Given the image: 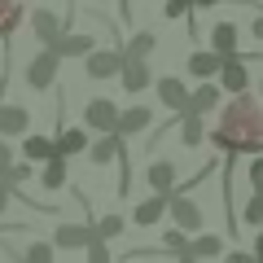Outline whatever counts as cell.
Masks as SVG:
<instances>
[{
    "label": "cell",
    "instance_id": "1",
    "mask_svg": "<svg viewBox=\"0 0 263 263\" xmlns=\"http://www.w3.org/2000/svg\"><path fill=\"white\" fill-rule=\"evenodd\" d=\"M211 145L224 154H263V105L246 92H233L224 119L211 132Z\"/></svg>",
    "mask_w": 263,
    "mask_h": 263
},
{
    "label": "cell",
    "instance_id": "2",
    "mask_svg": "<svg viewBox=\"0 0 263 263\" xmlns=\"http://www.w3.org/2000/svg\"><path fill=\"white\" fill-rule=\"evenodd\" d=\"M57 70H62V57L53 53V48L44 44V53H35L27 62V70H22V79H27L31 92H48V88L57 84Z\"/></svg>",
    "mask_w": 263,
    "mask_h": 263
},
{
    "label": "cell",
    "instance_id": "3",
    "mask_svg": "<svg viewBox=\"0 0 263 263\" xmlns=\"http://www.w3.org/2000/svg\"><path fill=\"white\" fill-rule=\"evenodd\" d=\"M171 193V189H167ZM167 215H171V224L176 228H184V233H197V228L206 224V215H202V206H197L189 193H171L167 197Z\"/></svg>",
    "mask_w": 263,
    "mask_h": 263
},
{
    "label": "cell",
    "instance_id": "4",
    "mask_svg": "<svg viewBox=\"0 0 263 263\" xmlns=\"http://www.w3.org/2000/svg\"><path fill=\"white\" fill-rule=\"evenodd\" d=\"M88 79H114L119 75V66H123V48H88Z\"/></svg>",
    "mask_w": 263,
    "mask_h": 263
},
{
    "label": "cell",
    "instance_id": "5",
    "mask_svg": "<svg viewBox=\"0 0 263 263\" xmlns=\"http://www.w3.org/2000/svg\"><path fill=\"white\" fill-rule=\"evenodd\" d=\"M119 79H123V92L141 97L145 88L154 84V75H149V62H145V57H123V66H119Z\"/></svg>",
    "mask_w": 263,
    "mask_h": 263
},
{
    "label": "cell",
    "instance_id": "6",
    "mask_svg": "<svg viewBox=\"0 0 263 263\" xmlns=\"http://www.w3.org/2000/svg\"><path fill=\"white\" fill-rule=\"evenodd\" d=\"M215 79H219V88H224V92H246V88H250V70H246L241 53H237V57H224V62H219V70H215Z\"/></svg>",
    "mask_w": 263,
    "mask_h": 263
},
{
    "label": "cell",
    "instance_id": "7",
    "mask_svg": "<svg viewBox=\"0 0 263 263\" xmlns=\"http://www.w3.org/2000/svg\"><path fill=\"white\" fill-rule=\"evenodd\" d=\"M219 101H224V88L211 84V79H202V88H193V92L184 97V110H189V114H202V119H206V114L215 110Z\"/></svg>",
    "mask_w": 263,
    "mask_h": 263
},
{
    "label": "cell",
    "instance_id": "8",
    "mask_svg": "<svg viewBox=\"0 0 263 263\" xmlns=\"http://www.w3.org/2000/svg\"><path fill=\"white\" fill-rule=\"evenodd\" d=\"M114 119H119V105L110 101V97H92V101L84 105V123L97 132H114Z\"/></svg>",
    "mask_w": 263,
    "mask_h": 263
},
{
    "label": "cell",
    "instance_id": "9",
    "mask_svg": "<svg viewBox=\"0 0 263 263\" xmlns=\"http://www.w3.org/2000/svg\"><path fill=\"white\" fill-rule=\"evenodd\" d=\"M149 123H154V110H149V105H132V110H119V119H114V132L127 141V136H141Z\"/></svg>",
    "mask_w": 263,
    "mask_h": 263
},
{
    "label": "cell",
    "instance_id": "10",
    "mask_svg": "<svg viewBox=\"0 0 263 263\" xmlns=\"http://www.w3.org/2000/svg\"><path fill=\"white\" fill-rule=\"evenodd\" d=\"M154 92H158V101L167 105L171 114H180L184 110V97H189V88H184V79H176V75H162V79H154Z\"/></svg>",
    "mask_w": 263,
    "mask_h": 263
},
{
    "label": "cell",
    "instance_id": "11",
    "mask_svg": "<svg viewBox=\"0 0 263 263\" xmlns=\"http://www.w3.org/2000/svg\"><path fill=\"white\" fill-rule=\"evenodd\" d=\"M92 44H97V40H92V35H84V31H57L48 48H53L57 57H84Z\"/></svg>",
    "mask_w": 263,
    "mask_h": 263
},
{
    "label": "cell",
    "instance_id": "12",
    "mask_svg": "<svg viewBox=\"0 0 263 263\" xmlns=\"http://www.w3.org/2000/svg\"><path fill=\"white\" fill-rule=\"evenodd\" d=\"M167 197L171 193H162V189H154V197H145V202H136V211H132V219L141 228H154L162 215H167Z\"/></svg>",
    "mask_w": 263,
    "mask_h": 263
},
{
    "label": "cell",
    "instance_id": "13",
    "mask_svg": "<svg viewBox=\"0 0 263 263\" xmlns=\"http://www.w3.org/2000/svg\"><path fill=\"white\" fill-rule=\"evenodd\" d=\"M92 237H97L92 224H62V228L53 233V246H57V250H84Z\"/></svg>",
    "mask_w": 263,
    "mask_h": 263
},
{
    "label": "cell",
    "instance_id": "14",
    "mask_svg": "<svg viewBox=\"0 0 263 263\" xmlns=\"http://www.w3.org/2000/svg\"><path fill=\"white\" fill-rule=\"evenodd\" d=\"M66 180H70V158H62V154L44 158V171H40V184H44L48 193H57V189H66Z\"/></svg>",
    "mask_w": 263,
    "mask_h": 263
},
{
    "label": "cell",
    "instance_id": "15",
    "mask_svg": "<svg viewBox=\"0 0 263 263\" xmlns=\"http://www.w3.org/2000/svg\"><path fill=\"white\" fill-rule=\"evenodd\" d=\"M119 145H123V136H119V132H101V141L84 145V149H88V162H92V167H105V162H114Z\"/></svg>",
    "mask_w": 263,
    "mask_h": 263
},
{
    "label": "cell",
    "instance_id": "16",
    "mask_svg": "<svg viewBox=\"0 0 263 263\" xmlns=\"http://www.w3.org/2000/svg\"><path fill=\"white\" fill-rule=\"evenodd\" d=\"M57 31H62V18H57L53 9H35L31 13V35H35L40 44H53Z\"/></svg>",
    "mask_w": 263,
    "mask_h": 263
},
{
    "label": "cell",
    "instance_id": "17",
    "mask_svg": "<svg viewBox=\"0 0 263 263\" xmlns=\"http://www.w3.org/2000/svg\"><path fill=\"white\" fill-rule=\"evenodd\" d=\"M219 62H224V57H219L215 48H202V53H189V75H193V79H215Z\"/></svg>",
    "mask_w": 263,
    "mask_h": 263
},
{
    "label": "cell",
    "instance_id": "18",
    "mask_svg": "<svg viewBox=\"0 0 263 263\" xmlns=\"http://www.w3.org/2000/svg\"><path fill=\"white\" fill-rule=\"evenodd\" d=\"M31 127V114L22 105H0V136H22Z\"/></svg>",
    "mask_w": 263,
    "mask_h": 263
},
{
    "label": "cell",
    "instance_id": "19",
    "mask_svg": "<svg viewBox=\"0 0 263 263\" xmlns=\"http://www.w3.org/2000/svg\"><path fill=\"white\" fill-rule=\"evenodd\" d=\"M211 48L219 57H237V27L233 22H215L211 27Z\"/></svg>",
    "mask_w": 263,
    "mask_h": 263
},
{
    "label": "cell",
    "instance_id": "20",
    "mask_svg": "<svg viewBox=\"0 0 263 263\" xmlns=\"http://www.w3.org/2000/svg\"><path fill=\"white\" fill-rule=\"evenodd\" d=\"M180 141H184L189 149L206 141V123H202V114H189V110H180Z\"/></svg>",
    "mask_w": 263,
    "mask_h": 263
},
{
    "label": "cell",
    "instance_id": "21",
    "mask_svg": "<svg viewBox=\"0 0 263 263\" xmlns=\"http://www.w3.org/2000/svg\"><path fill=\"white\" fill-rule=\"evenodd\" d=\"M189 254H193V259H215V254H224V237H215V233L189 237Z\"/></svg>",
    "mask_w": 263,
    "mask_h": 263
},
{
    "label": "cell",
    "instance_id": "22",
    "mask_svg": "<svg viewBox=\"0 0 263 263\" xmlns=\"http://www.w3.org/2000/svg\"><path fill=\"white\" fill-rule=\"evenodd\" d=\"M57 154L62 158H70V154H84V145H88V132L84 127H62V136H57Z\"/></svg>",
    "mask_w": 263,
    "mask_h": 263
},
{
    "label": "cell",
    "instance_id": "23",
    "mask_svg": "<svg viewBox=\"0 0 263 263\" xmlns=\"http://www.w3.org/2000/svg\"><path fill=\"white\" fill-rule=\"evenodd\" d=\"M145 176H149V189H162V193H167V189L176 184V162H171V158H158V162H149Z\"/></svg>",
    "mask_w": 263,
    "mask_h": 263
},
{
    "label": "cell",
    "instance_id": "24",
    "mask_svg": "<svg viewBox=\"0 0 263 263\" xmlns=\"http://www.w3.org/2000/svg\"><path fill=\"white\" fill-rule=\"evenodd\" d=\"M57 154V145L48 141V136H27L22 141V158H31V162H44V158H53Z\"/></svg>",
    "mask_w": 263,
    "mask_h": 263
},
{
    "label": "cell",
    "instance_id": "25",
    "mask_svg": "<svg viewBox=\"0 0 263 263\" xmlns=\"http://www.w3.org/2000/svg\"><path fill=\"white\" fill-rule=\"evenodd\" d=\"M22 22V5L18 0H0V40H9Z\"/></svg>",
    "mask_w": 263,
    "mask_h": 263
},
{
    "label": "cell",
    "instance_id": "26",
    "mask_svg": "<svg viewBox=\"0 0 263 263\" xmlns=\"http://www.w3.org/2000/svg\"><path fill=\"white\" fill-rule=\"evenodd\" d=\"M154 44H158V35H154V31H136V35L123 44V57H149Z\"/></svg>",
    "mask_w": 263,
    "mask_h": 263
},
{
    "label": "cell",
    "instance_id": "27",
    "mask_svg": "<svg viewBox=\"0 0 263 263\" xmlns=\"http://www.w3.org/2000/svg\"><path fill=\"white\" fill-rule=\"evenodd\" d=\"M162 250H171V254H180L184 263H193V254H189V233H184V228H167V237H162Z\"/></svg>",
    "mask_w": 263,
    "mask_h": 263
},
{
    "label": "cell",
    "instance_id": "28",
    "mask_svg": "<svg viewBox=\"0 0 263 263\" xmlns=\"http://www.w3.org/2000/svg\"><path fill=\"white\" fill-rule=\"evenodd\" d=\"M0 180H5L9 189H22V184L31 180V162H9V167L0 171Z\"/></svg>",
    "mask_w": 263,
    "mask_h": 263
},
{
    "label": "cell",
    "instance_id": "29",
    "mask_svg": "<svg viewBox=\"0 0 263 263\" xmlns=\"http://www.w3.org/2000/svg\"><path fill=\"white\" fill-rule=\"evenodd\" d=\"M241 219H246L250 228H259V224H263V189H254V193L246 197V211H241Z\"/></svg>",
    "mask_w": 263,
    "mask_h": 263
},
{
    "label": "cell",
    "instance_id": "30",
    "mask_svg": "<svg viewBox=\"0 0 263 263\" xmlns=\"http://www.w3.org/2000/svg\"><path fill=\"white\" fill-rule=\"evenodd\" d=\"M53 254H57V246H53V241H31L27 250L18 254V259H27V263H48Z\"/></svg>",
    "mask_w": 263,
    "mask_h": 263
},
{
    "label": "cell",
    "instance_id": "31",
    "mask_svg": "<svg viewBox=\"0 0 263 263\" xmlns=\"http://www.w3.org/2000/svg\"><path fill=\"white\" fill-rule=\"evenodd\" d=\"M92 233L101 237V241L119 237V233H123V215H105V219H97V224H92Z\"/></svg>",
    "mask_w": 263,
    "mask_h": 263
},
{
    "label": "cell",
    "instance_id": "32",
    "mask_svg": "<svg viewBox=\"0 0 263 263\" xmlns=\"http://www.w3.org/2000/svg\"><path fill=\"white\" fill-rule=\"evenodd\" d=\"M84 250H88V259H92V263H110V246H105L101 237H92V241H88Z\"/></svg>",
    "mask_w": 263,
    "mask_h": 263
},
{
    "label": "cell",
    "instance_id": "33",
    "mask_svg": "<svg viewBox=\"0 0 263 263\" xmlns=\"http://www.w3.org/2000/svg\"><path fill=\"white\" fill-rule=\"evenodd\" d=\"M184 13H189V0H167L162 18H171V22H176V18H184Z\"/></svg>",
    "mask_w": 263,
    "mask_h": 263
},
{
    "label": "cell",
    "instance_id": "34",
    "mask_svg": "<svg viewBox=\"0 0 263 263\" xmlns=\"http://www.w3.org/2000/svg\"><path fill=\"white\" fill-rule=\"evenodd\" d=\"M246 176H250V189H263V158H254Z\"/></svg>",
    "mask_w": 263,
    "mask_h": 263
},
{
    "label": "cell",
    "instance_id": "35",
    "mask_svg": "<svg viewBox=\"0 0 263 263\" xmlns=\"http://www.w3.org/2000/svg\"><path fill=\"white\" fill-rule=\"evenodd\" d=\"M9 202H13V189L5 184V180H0V215H5V211H9Z\"/></svg>",
    "mask_w": 263,
    "mask_h": 263
},
{
    "label": "cell",
    "instance_id": "36",
    "mask_svg": "<svg viewBox=\"0 0 263 263\" xmlns=\"http://www.w3.org/2000/svg\"><path fill=\"white\" fill-rule=\"evenodd\" d=\"M9 162H13V149H9V145H5V136H0V171L9 167Z\"/></svg>",
    "mask_w": 263,
    "mask_h": 263
},
{
    "label": "cell",
    "instance_id": "37",
    "mask_svg": "<svg viewBox=\"0 0 263 263\" xmlns=\"http://www.w3.org/2000/svg\"><path fill=\"white\" fill-rule=\"evenodd\" d=\"M254 259L263 263V224H259V237H254Z\"/></svg>",
    "mask_w": 263,
    "mask_h": 263
},
{
    "label": "cell",
    "instance_id": "38",
    "mask_svg": "<svg viewBox=\"0 0 263 263\" xmlns=\"http://www.w3.org/2000/svg\"><path fill=\"white\" fill-rule=\"evenodd\" d=\"M250 35H254V40H263V13H259L254 22H250Z\"/></svg>",
    "mask_w": 263,
    "mask_h": 263
},
{
    "label": "cell",
    "instance_id": "39",
    "mask_svg": "<svg viewBox=\"0 0 263 263\" xmlns=\"http://www.w3.org/2000/svg\"><path fill=\"white\" fill-rule=\"evenodd\" d=\"M211 5H219V0H189V9H211Z\"/></svg>",
    "mask_w": 263,
    "mask_h": 263
},
{
    "label": "cell",
    "instance_id": "40",
    "mask_svg": "<svg viewBox=\"0 0 263 263\" xmlns=\"http://www.w3.org/2000/svg\"><path fill=\"white\" fill-rule=\"evenodd\" d=\"M259 92H263V79H259Z\"/></svg>",
    "mask_w": 263,
    "mask_h": 263
}]
</instances>
